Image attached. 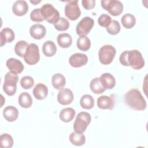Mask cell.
<instances>
[{"instance_id": "6da1fadb", "label": "cell", "mask_w": 148, "mask_h": 148, "mask_svg": "<svg viewBox=\"0 0 148 148\" xmlns=\"http://www.w3.org/2000/svg\"><path fill=\"white\" fill-rule=\"evenodd\" d=\"M120 62L124 66H130L134 69H140L145 65V61L140 51L137 50L123 51L119 57Z\"/></svg>"}, {"instance_id": "7a4b0ae2", "label": "cell", "mask_w": 148, "mask_h": 148, "mask_svg": "<svg viewBox=\"0 0 148 148\" xmlns=\"http://www.w3.org/2000/svg\"><path fill=\"white\" fill-rule=\"evenodd\" d=\"M125 103L131 108L136 110H143L146 108V102L140 92L136 89L132 88L124 96Z\"/></svg>"}, {"instance_id": "3957f363", "label": "cell", "mask_w": 148, "mask_h": 148, "mask_svg": "<svg viewBox=\"0 0 148 148\" xmlns=\"http://www.w3.org/2000/svg\"><path fill=\"white\" fill-rule=\"evenodd\" d=\"M18 80V77L17 75L10 71L5 75L3 90L8 95L12 96L16 93Z\"/></svg>"}, {"instance_id": "277c9868", "label": "cell", "mask_w": 148, "mask_h": 148, "mask_svg": "<svg viewBox=\"0 0 148 148\" xmlns=\"http://www.w3.org/2000/svg\"><path fill=\"white\" fill-rule=\"evenodd\" d=\"M91 115L86 112L77 114L73 123V130L78 133H83L91 122Z\"/></svg>"}, {"instance_id": "5b68a950", "label": "cell", "mask_w": 148, "mask_h": 148, "mask_svg": "<svg viewBox=\"0 0 148 148\" xmlns=\"http://www.w3.org/2000/svg\"><path fill=\"white\" fill-rule=\"evenodd\" d=\"M40 12L46 20L50 24H54L60 18L59 12L50 3H45L40 8Z\"/></svg>"}, {"instance_id": "8992f818", "label": "cell", "mask_w": 148, "mask_h": 148, "mask_svg": "<svg viewBox=\"0 0 148 148\" xmlns=\"http://www.w3.org/2000/svg\"><path fill=\"white\" fill-rule=\"evenodd\" d=\"M116 54V49L112 45H105L102 46L98 52L99 60L103 65L110 64Z\"/></svg>"}, {"instance_id": "52a82bcc", "label": "cell", "mask_w": 148, "mask_h": 148, "mask_svg": "<svg viewBox=\"0 0 148 148\" xmlns=\"http://www.w3.org/2000/svg\"><path fill=\"white\" fill-rule=\"evenodd\" d=\"M23 57L25 62L28 65H32L38 62L40 59V54L38 45L35 43H30Z\"/></svg>"}, {"instance_id": "ba28073f", "label": "cell", "mask_w": 148, "mask_h": 148, "mask_svg": "<svg viewBox=\"0 0 148 148\" xmlns=\"http://www.w3.org/2000/svg\"><path fill=\"white\" fill-rule=\"evenodd\" d=\"M102 7L111 15L117 16L123 11V3L117 0H105L101 1Z\"/></svg>"}, {"instance_id": "9c48e42d", "label": "cell", "mask_w": 148, "mask_h": 148, "mask_svg": "<svg viewBox=\"0 0 148 148\" xmlns=\"http://www.w3.org/2000/svg\"><path fill=\"white\" fill-rule=\"evenodd\" d=\"M65 16L71 20H77L81 14L78 1H69L67 2L65 7Z\"/></svg>"}, {"instance_id": "30bf717a", "label": "cell", "mask_w": 148, "mask_h": 148, "mask_svg": "<svg viewBox=\"0 0 148 148\" xmlns=\"http://www.w3.org/2000/svg\"><path fill=\"white\" fill-rule=\"evenodd\" d=\"M94 25V20L90 17L83 18L76 26V33L78 35L83 36L88 34Z\"/></svg>"}, {"instance_id": "8fae6325", "label": "cell", "mask_w": 148, "mask_h": 148, "mask_svg": "<svg viewBox=\"0 0 148 148\" xmlns=\"http://www.w3.org/2000/svg\"><path fill=\"white\" fill-rule=\"evenodd\" d=\"M73 99L72 91L69 88H62L60 90L57 95V101L62 105H67L72 103Z\"/></svg>"}, {"instance_id": "7c38bea8", "label": "cell", "mask_w": 148, "mask_h": 148, "mask_svg": "<svg viewBox=\"0 0 148 148\" xmlns=\"http://www.w3.org/2000/svg\"><path fill=\"white\" fill-rule=\"evenodd\" d=\"M88 57L85 54L76 53L73 54L69 59L70 65L74 68H79L87 64Z\"/></svg>"}, {"instance_id": "4fadbf2b", "label": "cell", "mask_w": 148, "mask_h": 148, "mask_svg": "<svg viewBox=\"0 0 148 148\" xmlns=\"http://www.w3.org/2000/svg\"><path fill=\"white\" fill-rule=\"evenodd\" d=\"M6 64L10 72L17 75L21 73L24 70V65L23 63L14 58H9L6 61Z\"/></svg>"}, {"instance_id": "5bb4252c", "label": "cell", "mask_w": 148, "mask_h": 148, "mask_svg": "<svg viewBox=\"0 0 148 148\" xmlns=\"http://www.w3.org/2000/svg\"><path fill=\"white\" fill-rule=\"evenodd\" d=\"M28 10V5L25 1L19 0L16 1L12 6L13 13L18 16L25 15Z\"/></svg>"}, {"instance_id": "9a60e30c", "label": "cell", "mask_w": 148, "mask_h": 148, "mask_svg": "<svg viewBox=\"0 0 148 148\" xmlns=\"http://www.w3.org/2000/svg\"><path fill=\"white\" fill-rule=\"evenodd\" d=\"M114 101L112 97L107 95L100 96L97 99V106L102 109H112Z\"/></svg>"}, {"instance_id": "2e32d148", "label": "cell", "mask_w": 148, "mask_h": 148, "mask_svg": "<svg viewBox=\"0 0 148 148\" xmlns=\"http://www.w3.org/2000/svg\"><path fill=\"white\" fill-rule=\"evenodd\" d=\"M46 30L44 25L40 24L32 25L29 29L31 36L35 39H40L46 35Z\"/></svg>"}, {"instance_id": "e0dca14e", "label": "cell", "mask_w": 148, "mask_h": 148, "mask_svg": "<svg viewBox=\"0 0 148 148\" xmlns=\"http://www.w3.org/2000/svg\"><path fill=\"white\" fill-rule=\"evenodd\" d=\"M1 46H3L6 42L10 43L14 40L15 35L13 31L9 28H3L0 32Z\"/></svg>"}, {"instance_id": "ac0fdd59", "label": "cell", "mask_w": 148, "mask_h": 148, "mask_svg": "<svg viewBox=\"0 0 148 148\" xmlns=\"http://www.w3.org/2000/svg\"><path fill=\"white\" fill-rule=\"evenodd\" d=\"M99 79L105 89H112L116 84L114 77L109 73H103L99 77Z\"/></svg>"}, {"instance_id": "d6986e66", "label": "cell", "mask_w": 148, "mask_h": 148, "mask_svg": "<svg viewBox=\"0 0 148 148\" xmlns=\"http://www.w3.org/2000/svg\"><path fill=\"white\" fill-rule=\"evenodd\" d=\"M33 94L36 99L42 100L47 97L48 94V88L45 84L38 83L35 86L33 90Z\"/></svg>"}, {"instance_id": "ffe728a7", "label": "cell", "mask_w": 148, "mask_h": 148, "mask_svg": "<svg viewBox=\"0 0 148 148\" xmlns=\"http://www.w3.org/2000/svg\"><path fill=\"white\" fill-rule=\"evenodd\" d=\"M3 116L8 121H14L18 117V111L14 106H8L3 109Z\"/></svg>"}, {"instance_id": "44dd1931", "label": "cell", "mask_w": 148, "mask_h": 148, "mask_svg": "<svg viewBox=\"0 0 148 148\" xmlns=\"http://www.w3.org/2000/svg\"><path fill=\"white\" fill-rule=\"evenodd\" d=\"M76 114L75 110L71 108H66L62 109L60 113L59 117L63 122L68 123L73 120Z\"/></svg>"}, {"instance_id": "7402d4cb", "label": "cell", "mask_w": 148, "mask_h": 148, "mask_svg": "<svg viewBox=\"0 0 148 148\" xmlns=\"http://www.w3.org/2000/svg\"><path fill=\"white\" fill-rule=\"evenodd\" d=\"M57 40L58 45L61 47L68 48L72 45V38L68 33H62L58 35Z\"/></svg>"}, {"instance_id": "603a6c76", "label": "cell", "mask_w": 148, "mask_h": 148, "mask_svg": "<svg viewBox=\"0 0 148 148\" xmlns=\"http://www.w3.org/2000/svg\"><path fill=\"white\" fill-rule=\"evenodd\" d=\"M51 83L53 86L57 90H61L65 86L66 80L65 76L61 73H56L52 76Z\"/></svg>"}, {"instance_id": "cb8c5ba5", "label": "cell", "mask_w": 148, "mask_h": 148, "mask_svg": "<svg viewBox=\"0 0 148 148\" xmlns=\"http://www.w3.org/2000/svg\"><path fill=\"white\" fill-rule=\"evenodd\" d=\"M42 51L46 57H52L56 53V45L53 41L47 40L43 45Z\"/></svg>"}, {"instance_id": "d4e9b609", "label": "cell", "mask_w": 148, "mask_h": 148, "mask_svg": "<svg viewBox=\"0 0 148 148\" xmlns=\"http://www.w3.org/2000/svg\"><path fill=\"white\" fill-rule=\"evenodd\" d=\"M69 140L72 145L80 146L85 143L86 137L83 133H78L75 131L70 134Z\"/></svg>"}, {"instance_id": "484cf974", "label": "cell", "mask_w": 148, "mask_h": 148, "mask_svg": "<svg viewBox=\"0 0 148 148\" xmlns=\"http://www.w3.org/2000/svg\"><path fill=\"white\" fill-rule=\"evenodd\" d=\"M18 102L21 107L24 108H28L31 107L32 104V99L29 93L23 92L20 94L18 98Z\"/></svg>"}, {"instance_id": "4316f807", "label": "cell", "mask_w": 148, "mask_h": 148, "mask_svg": "<svg viewBox=\"0 0 148 148\" xmlns=\"http://www.w3.org/2000/svg\"><path fill=\"white\" fill-rule=\"evenodd\" d=\"M90 87L91 90L94 94H99L103 93L105 91V88L102 86L99 77L94 78L90 82Z\"/></svg>"}, {"instance_id": "83f0119b", "label": "cell", "mask_w": 148, "mask_h": 148, "mask_svg": "<svg viewBox=\"0 0 148 148\" xmlns=\"http://www.w3.org/2000/svg\"><path fill=\"white\" fill-rule=\"evenodd\" d=\"M121 23L124 27L127 29H130L135 25L136 18L133 14L127 13L122 16Z\"/></svg>"}, {"instance_id": "f1b7e54d", "label": "cell", "mask_w": 148, "mask_h": 148, "mask_svg": "<svg viewBox=\"0 0 148 148\" xmlns=\"http://www.w3.org/2000/svg\"><path fill=\"white\" fill-rule=\"evenodd\" d=\"M77 46L80 50L87 51L91 46V41L86 35L80 36L77 40Z\"/></svg>"}, {"instance_id": "f546056e", "label": "cell", "mask_w": 148, "mask_h": 148, "mask_svg": "<svg viewBox=\"0 0 148 148\" xmlns=\"http://www.w3.org/2000/svg\"><path fill=\"white\" fill-rule=\"evenodd\" d=\"M80 104L82 108L86 109H90L94 105V99L91 95L85 94L82 97L80 100Z\"/></svg>"}, {"instance_id": "4dcf8cb0", "label": "cell", "mask_w": 148, "mask_h": 148, "mask_svg": "<svg viewBox=\"0 0 148 148\" xmlns=\"http://www.w3.org/2000/svg\"><path fill=\"white\" fill-rule=\"evenodd\" d=\"M0 145L2 148H10L13 145L12 136L9 134L5 133L1 135Z\"/></svg>"}, {"instance_id": "1f68e13d", "label": "cell", "mask_w": 148, "mask_h": 148, "mask_svg": "<svg viewBox=\"0 0 148 148\" xmlns=\"http://www.w3.org/2000/svg\"><path fill=\"white\" fill-rule=\"evenodd\" d=\"M28 43L25 40H20L16 43L14 46V52L19 57H24L28 46Z\"/></svg>"}, {"instance_id": "d6a6232c", "label": "cell", "mask_w": 148, "mask_h": 148, "mask_svg": "<svg viewBox=\"0 0 148 148\" xmlns=\"http://www.w3.org/2000/svg\"><path fill=\"white\" fill-rule=\"evenodd\" d=\"M54 27L59 31H64L68 29L69 23L66 18L64 17H60L58 21L54 24Z\"/></svg>"}, {"instance_id": "836d02e7", "label": "cell", "mask_w": 148, "mask_h": 148, "mask_svg": "<svg viewBox=\"0 0 148 148\" xmlns=\"http://www.w3.org/2000/svg\"><path fill=\"white\" fill-rule=\"evenodd\" d=\"M121 29V27L119 23L117 20H112L109 26L106 28L107 32L111 35H114L119 33Z\"/></svg>"}, {"instance_id": "e575fe53", "label": "cell", "mask_w": 148, "mask_h": 148, "mask_svg": "<svg viewBox=\"0 0 148 148\" xmlns=\"http://www.w3.org/2000/svg\"><path fill=\"white\" fill-rule=\"evenodd\" d=\"M20 84L24 89L31 88L34 84V79L29 76H24L20 80Z\"/></svg>"}, {"instance_id": "d590c367", "label": "cell", "mask_w": 148, "mask_h": 148, "mask_svg": "<svg viewBox=\"0 0 148 148\" xmlns=\"http://www.w3.org/2000/svg\"><path fill=\"white\" fill-rule=\"evenodd\" d=\"M30 18L31 20L34 22H41L45 20L41 14L40 9L39 8L35 9L31 12Z\"/></svg>"}, {"instance_id": "8d00e7d4", "label": "cell", "mask_w": 148, "mask_h": 148, "mask_svg": "<svg viewBox=\"0 0 148 148\" xmlns=\"http://www.w3.org/2000/svg\"><path fill=\"white\" fill-rule=\"evenodd\" d=\"M112 21V18L110 16L106 14H101L98 20V23L99 25L103 27L107 28L110 23Z\"/></svg>"}, {"instance_id": "74e56055", "label": "cell", "mask_w": 148, "mask_h": 148, "mask_svg": "<svg viewBox=\"0 0 148 148\" xmlns=\"http://www.w3.org/2000/svg\"><path fill=\"white\" fill-rule=\"evenodd\" d=\"M82 3L84 8L87 10H90L94 8L95 4V1L94 0H83Z\"/></svg>"}, {"instance_id": "f35d334b", "label": "cell", "mask_w": 148, "mask_h": 148, "mask_svg": "<svg viewBox=\"0 0 148 148\" xmlns=\"http://www.w3.org/2000/svg\"><path fill=\"white\" fill-rule=\"evenodd\" d=\"M30 2L34 5H36L38 3H39V2H40V1H30Z\"/></svg>"}]
</instances>
